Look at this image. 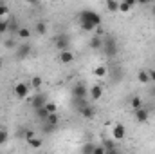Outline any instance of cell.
<instances>
[{
  "label": "cell",
  "instance_id": "1",
  "mask_svg": "<svg viewBox=\"0 0 155 154\" xmlns=\"http://www.w3.org/2000/svg\"><path fill=\"white\" fill-rule=\"evenodd\" d=\"M78 24L85 33H92L101 26V16L92 9H81L78 13Z\"/></svg>",
  "mask_w": 155,
  "mask_h": 154
},
{
  "label": "cell",
  "instance_id": "2",
  "mask_svg": "<svg viewBox=\"0 0 155 154\" xmlns=\"http://www.w3.org/2000/svg\"><path fill=\"white\" fill-rule=\"evenodd\" d=\"M101 51L108 56V58H114L117 53H119V45H117V40L114 37H103V45H101Z\"/></svg>",
  "mask_w": 155,
  "mask_h": 154
},
{
  "label": "cell",
  "instance_id": "3",
  "mask_svg": "<svg viewBox=\"0 0 155 154\" xmlns=\"http://www.w3.org/2000/svg\"><path fill=\"white\" fill-rule=\"evenodd\" d=\"M72 98H88V89L83 82H76L72 85Z\"/></svg>",
  "mask_w": 155,
  "mask_h": 154
},
{
  "label": "cell",
  "instance_id": "4",
  "mask_svg": "<svg viewBox=\"0 0 155 154\" xmlns=\"http://www.w3.org/2000/svg\"><path fill=\"white\" fill-rule=\"evenodd\" d=\"M31 53H33V45L29 42H24V44H20L16 47V58L18 60H24V58L31 56Z\"/></svg>",
  "mask_w": 155,
  "mask_h": 154
},
{
  "label": "cell",
  "instance_id": "5",
  "mask_svg": "<svg viewBox=\"0 0 155 154\" xmlns=\"http://www.w3.org/2000/svg\"><path fill=\"white\" fill-rule=\"evenodd\" d=\"M15 96H16L18 100H25V98L29 96V85L24 83V82H18V83L15 85Z\"/></svg>",
  "mask_w": 155,
  "mask_h": 154
},
{
  "label": "cell",
  "instance_id": "6",
  "mask_svg": "<svg viewBox=\"0 0 155 154\" xmlns=\"http://www.w3.org/2000/svg\"><path fill=\"white\" fill-rule=\"evenodd\" d=\"M54 45H56L58 51H65V49H69V45H71V38H69V35H58V37H54Z\"/></svg>",
  "mask_w": 155,
  "mask_h": 154
},
{
  "label": "cell",
  "instance_id": "7",
  "mask_svg": "<svg viewBox=\"0 0 155 154\" xmlns=\"http://www.w3.org/2000/svg\"><path fill=\"white\" fill-rule=\"evenodd\" d=\"M134 118H135L137 123H144V121H148V118H150V111L141 105V107L134 109Z\"/></svg>",
  "mask_w": 155,
  "mask_h": 154
},
{
  "label": "cell",
  "instance_id": "8",
  "mask_svg": "<svg viewBox=\"0 0 155 154\" xmlns=\"http://www.w3.org/2000/svg\"><path fill=\"white\" fill-rule=\"evenodd\" d=\"M124 136H126V129H124V125H121V123H114L112 138H114L116 142H121V140H124Z\"/></svg>",
  "mask_w": 155,
  "mask_h": 154
},
{
  "label": "cell",
  "instance_id": "9",
  "mask_svg": "<svg viewBox=\"0 0 155 154\" xmlns=\"http://www.w3.org/2000/svg\"><path fill=\"white\" fill-rule=\"evenodd\" d=\"M47 102H49V100H47V96L40 93V94H35V96H33V100H31V107L36 111V109H40V107H45V103H47Z\"/></svg>",
  "mask_w": 155,
  "mask_h": 154
},
{
  "label": "cell",
  "instance_id": "10",
  "mask_svg": "<svg viewBox=\"0 0 155 154\" xmlns=\"http://www.w3.org/2000/svg\"><path fill=\"white\" fill-rule=\"evenodd\" d=\"M78 113L83 116V118H87V120H92V118L96 116V111H94V107H92V105H88V103H85L83 107H79V109H78Z\"/></svg>",
  "mask_w": 155,
  "mask_h": 154
},
{
  "label": "cell",
  "instance_id": "11",
  "mask_svg": "<svg viewBox=\"0 0 155 154\" xmlns=\"http://www.w3.org/2000/svg\"><path fill=\"white\" fill-rule=\"evenodd\" d=\"M88 96L94 100V102H97L101 96H103V87L99 85V83H96V85H92L90 89H88Z\"/></svg>",
  "mask_w": 155,
  "mask_h": 154
},
{
  "label": "cell",
  "instance_id": "12",
  "mask_svg": "<svg viewBox=\"0 0 155 154\" xmlns=\"http://www.w3.org/2000/svg\"><path fill=\"white\" fill-rule=\"evenodd\" d=\"M60 62H61V64H72V62H74V54H72L69 49L60 51Z\"/></svg>",
  "mask_w": 155,
  "mask_h": 154
},
{
  "label": "cell",
  "instance_id": "13",
  "mask_svg": "<svg viewBox=\"0 0 155 154\" xmlns=\"http://www.w3.org/2000/svg\"><path fill=\"white\" fill-rule=\"evenodd\" d=\"M103 147H105L107 154H116L117 152L116 140H103Z\"/></svg>",
  "mask_w": 155,
  "mask_h": 154
},
{
  "label": "cell",
  "instance_id": "14",
  "mask_svg": "<svg viewBox=\"0 0 155 154\" xmlns=\"http://www.w3.org/2000/svg\"><path fill=\"white\" fill-rule=\"evenodd\" d=\"M58 123H60V118H58V114H56V113H49L47 120H45V125H49V127L56 129V127H58Z\"/></svg>",
  "mask_w": 155,
  "mask_h": 154
},
{
  "label": "cell",
  "instance_id": "15",
  "mask_svg": "<svg viewBox=\"0 0 155 154\" xmlns=\"http://www.w3.org/2000/svg\"><path fill=\"white\" fill-rule=\"evenodd\" d=\"M88 45L94 49V51H99L101 49V45H103V37H97V35H94L90 42H88Z\"/></svg>",
  "mask_w": 155,
  "mask_h": 154
},
{
  "label": "cell",
  "instance_id": "16",
  "mask_svg": "<svg viewBox=\"0 0 155 154\" xmlns=\"http://www.w3.org/2000/svg\"><path fill=\"white\" fill-rule=\"evenodd\" d=\"M137 82H139V83H143V85H148V83H152V82H150V75H148V71L141 69V71L137 73Z\"/></svg>",
  "mask_w": 155,
  "mask_h": 154
},
{
  "label": "cell",
  "instance_id": "17",
  "mask_svg": "<svg viewBox=\"0 0 155 154\" xmlns=\"http://www.w3.org/2000/svg\"><path fill=\"white\" fill-rule=\"evenodd\" d=\"M105 5H107L108 13H117L119 11V2L117 0H105Z\"/></svg>",
  "mask_w": 155,
  "mask_h": 154
},
{
  "label": "cell",
  "instance_id": "18",
  "mask_svg": "<svg viewBox=\"0 0 155 154\" xmlns=\"http://www.w3.org/2000/svg\"><path fill=\"white\" fill-rule=\"evenodd\" d=\"M35 33H36V35H45V33H47V22L38 20V22L35 24Z\"/></svg>",
  "mask_w": 155,
  "mask_h": 154
},
{
  "label": "cell",
  "instance_id": "19",
  "mask_svg": "<svg viewBox=\"0 0 155 154\" xmlns=\"http://www.w3.org/2000/svg\"><path fill=\"white\" fill-rule=\"evenodd\" d=\"M107 75H108V67L107 65H97L94 69V76L96 78H105Z\"/></svg>",
  "mask_w": 155,
  "mask_h": 154
},
{
  "label": "cell",
  "instance_id": "20",
  "mask_svg": "<svg viewBox=\"0 0 155 154\" xmlns=\"http://www.w3.org/2000/svg\"><path fill=\"white\" fill-rule=\"evenodd\" d=\"M16 37H18V38H22V40H27L29 37H31V31H29L27 27H18Z\"/></svg>",
  "mask_w": 155,
  "mask_h": 154
},
{
  "label": "cell",
  "instance_id": "21",
  "mask_svg": "<svg viewBox=\"0 0 155 154\" xmlns=\"http://www.w3.org/2000/svg\"><path fill=\"white\" fill-rule=\"evenodd\" d=\"M35 113H36V116H38L41 121H45V120H47V116H49V111H47L45 107H40V109H36Z\"/></svg>",
  "mask_w": 155,
  "mask_h": 154
},
{
  "label": "cell",
  "instance_id": "22",
  "mask_svg": "<svg viewBox=\"0 0 155 154\" xmlns=\"http://www.w3.org/2000/svg\"><path fill=\"white\" fill-rule=\"evenodd\" d=\"M7 29H9V20H7L5 16H0V35L5 33Z\"/></svg>",
  "mask_w": 155,
  "mask_h": 154
},
{
  "label": "cell",
  "instance_id": "23",
  "mask_svg": "<svg viewBox=\"0 0 155 154\" xmlns=\"http://www.w3.org/2000/svg\"><path fill=\"white\" fill-rule=\"evenodd\" d=\"M27 143H29V145H31V147H33V149H40V147H41V143H43V142H41V140H36V138H35V136H33V138H29V140H27Z\"/></svg>",
  "mask_w": 155,
  "mask_h": 154
},
{
  "label": "cell",
  "instance_id": "24",
  "mask_svg": "<svg viewBox=\"0 0 155 154\" xmlns=\"http://www.w3.org/2000/svg\"><path fill=\"white\" fill-rule=\"evenodd\" d=\"M94 147H96L94 143H85V145L81 147V152L83 154H92L94 152Z\"/></svg>",
  "mask_w": 155,
  "mask_h": 154
},
{
  "label": "cell",
  "instance_id": "25",
  "mask_svg": "<svg viewBox=\"0 0 155 154\" xmlns=\"http://www.w3.org/2000/svg\"><path fill=\"white\" fill-rule=\"evenodd\" d=\"M130 9H132V5H130V4H126L124 0H121V2H119V11H121V13H130Z\"/></svg>",
  "mask_w": 155,
  "mask_h": 154
},
{
  "label": "cell",
  "instance_id": "26",
  "mask_svg": "<svg viewBox=\"0 0 155 154\" xmlns=\"http://www.w3.org/2000/svg\"><path fill=\"white\" fill-rule=\"evenodd\" d=\"M130 105H132V109H137V107H141V105H143V102H141V98H139V96H132Z\"/></svg>",
  "mask_w": 155,
  "mask_h": 154
},
{
  "label": "cell",
  "instance_id": "27",
  "mask_svg": "<svg viewBox=\"0 0 155 154\" xmlns=\"http://www.w3.org/2000/svg\"><path fill=\"white\" fill-rule=\"evenodd\" d=\"M4 47H5V49H15V47H16L15 38H5L4 40Z\"/></svg>",
  "mask_w": 155,
  "mask_h": 154
},
{
  "label": "cell",
  "instance_id": "28",
  "mask_svg": "<svg viewBox=\"0 0 155 154\" xmlns=\"http://www.w3.org/2000/svg\"><path fill=\"white\" fill-rule=\"evenodd\" d=\"M43 83V80H41V76H33L31 78V85L35 87V89H38L40 85Z\"/></svg>",
  "mask_w": 155,
  "mask_h": 154
},
{
  "label": "cell",
  "instance_id": "29",
  "mask_svg": "<svg viewBox=\"0 0 155 154\" xmlns=\"http://www.w3.org/2000/svg\"><path fill=\"white\" fill-rule=\"evenodd\" d=\"M7 138H9L7 131H5V129H0V145H4V143L7 142Z\"/></svg>",
  "mask_w": 155,
  "mask_h": 154
},
{
  "label": "cell",
  "instance_id": "30",
  "mask_svg": "<svg viewBox=\"0 0 155 154\" xmlns=\"http://www.w3.org/2000/svg\"><path fill=\"white\" fill-rule=\"evenodd\" d=\"M45 109H47L49 113H56V111H58L56 103H52V102H47V103H45Z\"/></svg>",
  "mask_w": 155,
  "mask_h": 154
},
{
  "label": "cell",
  "instance_id": "31",
  "mask_svg": "<svg viewBox=\"0 0 155 154\" xmlns=\"http://www.w3.org/2000/svg\"><path fill=\"white\" fill-rule=\"evenodd\" d=\"M7 13H9L7 4H0V16H7Z\"/></svg>",
  "mask_w": 155,
  "mask_h": 154
},
{
  "label": "cell",
  "instance_id": "32",
  "mask_svg": "<svg viewBox=\"0 0 155 154\" xmlns=\"http://www.w3.org/2000/svg\"><path fill=\"white\" fill-rule=\"evenodd\" d=\"M92 154H107V151H105V147H103V145H96Z\"/></svg>",
  "mask_w": 155,
  "mask_h": 154
},
{
  "label": "cell",
  "instance_id": "33",
  "mask_svg": "<svg viewBox=\"0 0 155 154\" xmlns=\"http://www.w3.org/2000/svg\"><path fill=\"white\" fill-rule=\"evenodd\" d=\"M7 31H15V33L18 31V26H16L15 20H9V29H7Z\"/></svg>",
  "mask_w": 155,
  "mask_h": 154
},
{
  "label": "cell",
  "instance_id": "34",
  "mask_svg": "<svg viewBox=\"0 0 155 154\" xmlns=\"http://www.w3.org/2000/svg\"><path fill=\"white\" fill-rule=\"evenodd\" d=\"M148 75H150V82H152V83H155V67L148 69Z\"/></svg>",
  "mask_w": 155,
  "mask_h": 154
},
{
  "label": "cell",
  "instance_id": "35",
  "mask_svg": "<svg viewBox=\"0 0 155 154\" xmlns=\"http://www.w3.org/2000/svg\"><path fill=\"white\" fill-rule=\"evenodd\" d=\"M124 2H126V4H130L132 7H135V5H137V0H124Z\"/></svg>",
  "mask_w": 155,
  "mask_h": 154
},
{
  "label": "cell",
  "instance_id": "36",
  "mask_svg": "<svg viewBox=\"0 0 155 154\" xmlns=\"http://www.w3.org/2000/svg\"><path fill=\"white\" fill-rule=\"evenodd\" d=\"M137 4H143V5H146V4H152V0H137Z\"/></svg>",
  "mask_w": 155,
  "mask_h": 154
},
{
  "label": "cell",
  "instance_id": "37",
  "mask_svg": "<svg viewBox=\"0 0 155 154\" xmlns=\"http://www.w3.org/2000/svg\"><path fill=\"white\" fill-rule=\"evenodd\" d=\"M150 94L155 98V83H152V87H150Z\"/></svg>",
  "mask_w": 155,
  "mask_h": 154
},
{
  "label": "cell",
  "instance_id": "38",
  "mask_svg": "<svg viewBox=\"0 0 155 154\" xmlns=\"http://www.w3.org/2000/svg\"><path fill=\"white\" fill-rule=\"evenodd\" d=\"M25 2H27V4H33V5H35V4H36L38 0H25Z\"/></svg>",
  "mask_w": 155,
  "mask_h": 154
},
{
  "label": "cell",
  "instance_id": "39",
  "mask_svg": "<svg viewBox=\"0 0 155 154\" xmlns=\"http://www.w3.org/2000/svg\"><path fill=\"white\" fill-rule=\"evenodd\" d=\"M152 15H153V16H155V5H153V7H152Z\"/></svg>",
  "mask_w": 155,
  "mask_h": 154
},
{
  "label": "cell",
  "instance_id": "40",
  "mask_svg": "<svg viewBox=\"0 0 155 154\" xmlns=\"http://www.w3.org/2000/svg\"><path fill=\"white\" fill-rule=\"evenodd\" d=\"M0 69H2V62H0Z\"/></svg>",
  "mask_w": 155,
  "mask_h": 154
}]
</instances>
